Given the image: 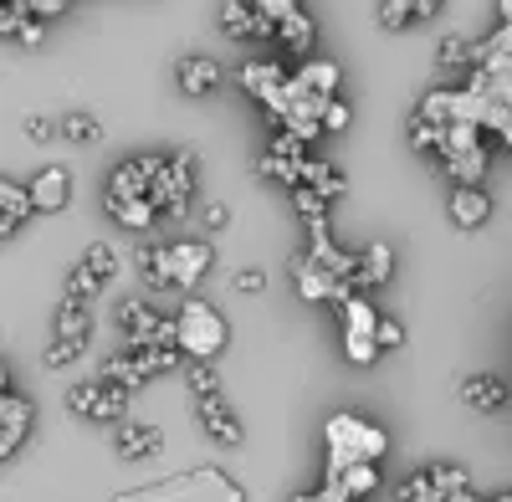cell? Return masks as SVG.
<instances>
[{
  "instance_id": "9c48e42d",
  "label": "cell",
  "mask_w": 512,
  "mask_h": 502,
  "mask_svg": "<svg viewBox=\"0 0 512 502\" xmlns=\"http://www.w3.org/2000/svg\"><path fill=\"white\" fill-rule=\"evenodd\" d=\"M379 318H374V308L364 303V298H349L344 303V354L364 369V364H374L379 359Z\"/></svg>"
},
{
  "instance_id": "83f0119b",
  "label": "cell",
  "mask_w": 512,
  "mask_h": 502,
  "mask_svg": "<svg viewBox=\"0 0 512 502\" xmlns=\"http://www.w3.org/2000/svg\"><path fill=\"white\" fill-rule=\"evenodd\" d=\"M313 36H318V26H313L308 11H297V16H287V21L277 26V41H282L287 52H308V47H313Z\"/></svg>"
},
{
  "instance_id": "b9f144b4",
  "label": "cell",
  "mask_w": 512,
  "mask_h": 502,
  "mask_svg": "<svg viewBox=\"0 0 512 502\" xmlns=\"http://www.w3.org/2000/svg\"><path fill=\"white\" fill-rule=\"evenodd\" d=\"M41 36H47V26H41V16H31V21H26L11 41H16V47H41Z\"/></svg>"
},
{
  "instance_id": "f35d334b",
  "label": "cell",
  "mask_w": 512,
  "mask_h": 502,
  "mask_svg": "<svg viewBox=\"0 0 512 502\" xmlns=\"http://www.w3.org/2000/svg\"><path fill=\"white\" fill-rule=\"evenodd\" d=\"M72 359H82V349H72V344H62V339H52L47 349H41V364H47V369H62V364H72Z\"/></svg>"
},
{
  "instance_id": "4dcf8cb0",
  "label": "cell",
  "mask_w": 512,
  "mask_h": 502,
  "mask_svg": "<svg viewBox=\"0 0 512 502\" xmlns=\"http://www.w3.org/2000/svg\"><path fill=\"white\" fill-rule=\"evenodd\" d=\"M62 139H72V144H98L103 129H98L93 113H67V118H62Z\"/></svg>"
},
{
  "instance_id": "f6af8a7d",
  "label": "cell",
  "mask_w": 512,
  "mask_h": 502,
  "mask_svg": "<svg viewBox=\"0 0 512 502\" xmlns=\"http://www.w3.org/2000/svg\"><path fill=\"white\" fill-rule=\"evenodd\" d=\"M205 226H210V231H226V226H231V211H226L221 200H216V205H205Z\"/></svg>"
},
{
  "instance_id": "4316f807",
  "label": "cell",
  "mask_w": 512,
  "mask_h": 502,
  "mask_svg": "<svg viewBox=\"0 0 512 502\" xmlns=\"http://www.w3.org/2000/svg\"><path fill=\"white\" fill-rule=\"evenodd\" d=\"M303 185H313L323 200H338L349 190V180H344V170L338 164H328V159H308V170H303Z\"/></svg>"
},
{
  "instance_id": "603a6c76",
  "label": "cell",
  "mask_w": 512,
  "mask_h": 502,
  "mask_svg": "<svg viewBox=\"0 0 512 502\" xmlns=\"http://www.w3.org/2000/svg\"><path fill=\"white\" fill-rule=\"evenodd\" d=\"M425 472H431V482H436V492H441L446 502H482V497L472 492V477H466V467L436 462V467H425Z\"/></svg>"
},
{
  "instance_id": "6da1fadb",
  "label": "cell",
  "mask_w": 512,
  "mask_h": 502,
  "mask_svg": "<svg viewBox=\"0 0 512 502\" xmlns=\"http://www.w3.org/2000/svg\"><path fill=\"white\" fill-rule=\"evenodd\" d=\"M323 441H328V482H338L349 467H364V462H379V451L390 446L379 426H364L359 415H333L323 426Z\"/></svg>"
},
{
  "instance_id": "681fc988",
  "label": "cell",
  "mask_w": 512,
  "mask_h": 502,
  "mask_svg": "<svg viewBox=\"0 0 512 502\" xmlns=\"http://www.w3.org/2000/svg\"><path fill=\"white\" fill-rule=\"evenodd\" d=\"M349 502H359V497H349Z\"/></svg>"
},
{
  "instance_id": "52a82bcc",
  "label": "cell",
  "mask_w": 512,
  "mask_h": 502,
  "mask_svg": "<svg viewBox=\"0 0 512 502\" xmlns=\"http://www.w3.org/2000/svg\"><path fill=\"white\" fill-rule=\"evenodd\" d=\"M292 277H297V292H303L308 303H338V308H344V303L354 298V282L338 277V272H328V267L313 262V257H297V262H292Z\"/></svg>"
},
{
  "instance_id": "2e32d148",
  "label": "cell",
  "mask_w": 512,
  "mask_h": 502,
  "mask_svg": "<svg viewBox=\"0 0 512 502\" xmlns=\"http://www.w3.org/2000/svg\"><path fill=\"white\" fill-rule=\"evenodd\" d=\"M175 82H180V93L185 98H205V93H216V82H221V62L216 57H180L175 67Z\"/></svg>"
},
{
  "instance_id": "f1b7e54d",
  "label": "cell",
  "mask_w": 512,
  "mask_h": 502,
  "mask_svg": "<svg viewBox=\"0 0 512 502\" xmlns=\"http://www.w3.org/2000/svg\"><path fill=\"white\" fill-rule=\"evenodd\" d=\"M103 380H113V385H123L128 395H134V390L149 380V374H144V364H139L134 354H113V359L103 364Z\"/></svg>"
},
{
  "instance_id": "277c9868",
  "label": "cell",
  "mask_w": 512,
  "mask_h": 502,
  "mask_svg": "<svg viewBox=\"0 0 512 502\" xmlns=\"http://www.w3.org/2000/svg\"><path fill=\"white\" fill-rule=\"evenodd\" d=\"M190 190H195V154L180 149V154H169V164H164V175H159L149 200L159 205L164 221H185L190 216Z\"/></svg>"
},
{
  "instance_id": "8fae6325",
  "label": "cell",
  "mask_w": 512,
  "mask_h": 502,
  "mask_svg": "<svg viewBox=\"0 0 512 502\" xmlns=\"http://www.w3.org/2000/svg\"><path fill=\"white\" fill-rule=\"evenodd\" d=\"M26 436H31V400H21V395L6 385V395H0V456L11 462Z\"/></svg>"
},
{
  "instance_id": "e0dca14e",
  "label": "cell",
  "mask_w": 512,
  "mask_h": 502,
  "mask_svg": "<svg viewBox=\"0 0 512 502\" xmlns=\"http://www.w3.org/2000/svg\"><path fill=\"white\" fill-rule=\"evenodd\" d=\"M287 82H292V77H287L277 62H246V67H241V88H246L256 103H267V108L282 98Z\"/></svg>"
},
{
  "instance_id": "9a60e30c",
  "label": "cell",
  "mask_w": 512,
  "mask_h": 502,
  "mask_svg": "<svg viewBox=\"0 0 512 502\" xmlns=\"http://www.w3.org/2000/svg\"><path fill=\"white\" fill-rule=\"evenodd\" d=\"M164 446V431L154 421H123L113 426V451L123 456V462H139V456H154Z\"/></svg>"
},
{
  "instance_id": "f546056e",
  "label": "cell",
  "mask_w": 512,
  "mask_h": 502,
  "mask_svg": "<svg viewBox=\"0 0 512 502\" xmlns=\"http://www.w3.org/2000/svg\"><path fill=\"white\" fill-rule=\"evenodd\" d=\"M436 62H441V67H477V41H466V36H446L441 47H436Z\"/></svg>"
},
{
  "instance_id": "ac0fdd59",
  "label": "cell",
  "mask_w": 512,
  "mask_h": 502,
  "mask_svg": "<svg viewBox=\"0 0 512 502\" xmlns=\"http://www.w3.org/2000/svg\"><path fill=\"white\" fill-rule=\"evenodd\" d=\"M487 216H492V195H487L482 185H456V190H451V221H456L461 231L487 226Z\"/></svg>"
},
{
  "instance_id": "bcb514c9",
  "label": "cell",
  "mask_w": 512,
  "mask_h": 502,
  "mask_svg": "<svg viewBox=\"0 0 512 502\" xmlns=\"http://www.w3.org/2000/svg\"><path fill=\"white\" fill-rule=\"evenodd\" d=\"M26 6H31V16H62L72 0H26Z\"/></svg>"
},
{
  "instance_id": "d6986e66",
  "label": "cell",
  "mask_w": 512,
  "mask_h": 502,
  "mask_svg": "<svg viewBox=\"0 0 512 502\" xmlns=\"http://www.w3.org/2000/svg\"><path fill=\"white\" fill-rule=\"evenodd\" d=\"M52 339H62V344H72V349H88L93 344V313H88V303H62L57 308V323H52Z\"/></svg>"
},
{
  "instance_id": "d590c367",
  "label": "cell",
  "mask_w": 512,
  "mask_h": 502,
  "mask_svg": "<svg viewBox=\"0 0 512 502\" xmlns=\"http://www.w3.org/2000/svg\"><path fill=\"white\" fill-rule=\"evenodd\" d=\"M400 502H446V497L436 492V482H431V472H420V477H410V482L400 487Z\"/></svg>"
},
{
  "instance_id": "d4e9b609",
  "label": "cell",
  "mask_w": 512,
  "mask_h": 502,
  "mask_svg": "<svg viewBox=\"0 0 512 502\" xmlns=\"http://www.w3.org/2000/svg\"><path fill=\"white\" fill-rule=\"evenodd\" d=\"M297 88H308V93H318V98H333V88H338V62H328V57H313V62H303L297 67Z\"/></svg>"
},
{
  "instance_id": "ba28073f",
  "label": "cell",
  "mask_w": 512,
  "mask_h": 502,
  "mask_svg": "<svg viewBox=\"0 0 512 502\" xmlns=\"http://www.w3.org/2000/svg\"><path fill=\"white\" fill-rule=\"evenodd\" d=\"M210 262H216V246L210 241H175L164 246V287H195Z\"/></svg>"
},
{
  "instance_id": "30bf717a",
  "label": "cell",
  "mask_w": 512,
  "mask_h": 502,
  "mask_svg": "<svg viewBox=\"0 0 512 502\" xmlns=\"http://www.w3.org/2000/svg\"><path fill=\"white\" fill-rule=\"evenodd\" d=\"M164 164L169 159H159V154H139V159L118 164L113 180H108V195L113 200H149L154 185H159V175H164Z\"/></svg>"
},
{
  "instance_id": "7bdbcfd3",
  "label": "cell",
  "mask_w": 512,
  "mask_h": 502,
  "mask_svg": "<svg viewBox=\"0 0 512 502\" xmlns=\"http://www.w3.org/2000/svg\"><path fill=\"white\" fill-rule=\"evenodd\" d=\"M487 129H492V134H502V144L512 149V108H492V118H487Z\"/></svg>"
},
{
  "instance_id": "c3c4849f",
  "label": "cell",
  "mask_w": 512,
  "mask_h": 502,
  "mask_svg": "<svg viewBox=\"0 0 512 502\" xmlns=\"http://www.w3.org/2000/svg\"><path fill=\"white\" fill-rule=\"evenodd\" d=\"M497 11H502V21L512 26V0H497Z\"/></svg>"
},
{
  "instance_id": "74e56055",
  "label": "cell",
  "mask_w": 512,
  "mask_h": 502,
  "mask_svg": "<svg viewBox=\"0 0 512 502\" xmlns=\"http://www.w3.org/2000/svg\"><path fill=\"white\" fill-rule=\"evenodd\" d=\"M256 11H262L272 26H282L287 16H297V11H303V0H256Z\"/></svg>"
},
{
  "instance_id": "e575fe53",
  "label": "cell",
  "mask_w": 512,
  "mask_h": 502,
  "mask_svg": "<svg viewBox=\"0 0 512 502\" xmlns=\"http://www.w3.org/2000/svg\"><path fill=\"white\" fill-rule=\"evenodd\" d=\"M292 205H297V216H303V221H323V216H328V200H323L313 185H297V190H292Z\"/></svg>"
},
{
  "instance_id": "484cf974",
  "label": "cell",
  "mask_w": 512,
  "mask_h": 502,
  "mask_svg": "<svg viewBox=\"0 0 512 502\" xmlns=\"http://www.w3.org/2000/svg\"><path fill=\"white\" fill-rule=\"evenodd\" d=\"M108 216H113L118 226H128V231H149V226L159 221V205H154V200H113V195H108Z\"/></svg>"
},
{
  "instance_id": "d6a6232c",
  "label": "cell",
  "mask_w": 512,
  "mask_h": 502,
  "mask_svg": "<svg viewBox=\"0 0 512 502\" xmlns=\"http://www.w3.org/2000/svg\"><path fill=\"white\" fill-rule=\"evenodd\" d=\"M374 482H379V472H374V462H364V467H349L338 482H328V487H338L344 497H364V492H374Z\"/></svg>"
},
{
  "instance_id": "4fadbf2b",
  "label": "cell",
  "mask_w": 512,
  "mask_h": 502,
  "mask_svg": "<svg viewBox=\"0 0 512 502\" xmlns=\"http://www.w3.org/2000/svg\"><path fill=\"white\" fill-rule=\"evenodd\" d=\"M67 200H72V170H62V164H47V170L31 180V205H36L41 216H57Z\"/></svg>"
},
{
  "instance_id": "7dc6e473",
  "label": "cell",
  "mask_w": 512,
  "mask_h": 502,
  "mask_svg": "<svg viewBox=\"0 0 512 502\" xmlns=\"http://www.w3.org/2000/svg\"><path fill=\"white\" fill-rule=\"evenodd\" d=\"M236 287H241V292H262V287H267V272H256V267H246V272L236 277Z\"/></svg>"
},
{
  "instance_id": "8d00e7d4",
  "label": "cell",
  "mask_w": 512,
  "mask_h": 502,
  "mask_svg": "<svg viewBox=\"0 0 512 502\" xmlns=\"http://www.w3.org/2000/svg\"><path fill=\"white\" fill-rule=\"evenodd\" d=\"M139 272L149 287H164V246H144L139 251Z\"/></svg>"
},
{
  "instance_id": "1f68e13d",
  "label": "cell",
  "mask_w": 512,
  "mask_h": 502,
  "mask_svg": "<svg viewBox=\"0 0 512 502\" xmlns=\"http://www.w3.org/2000/svg\"><path fill=\"white\" fill-rule=\"evenodd\" d=\"M410 21H420L415 0H379V26H384V31H400V26H410Z\"/></svg>"
},
{
  "instance_id": "cb8c5ba5",
  "label": "cell",
  "mask_w": 512,
  "mask_h": 502,
  "mask_svg": "<svg viewBox=\"0 0 512 502\" xmlns=\"http://www.w3.org/2000/svg\"><path fill=\"white\" fill-rule=\"evenodd\" d=\"M303 170H308V159H292V154H277V149H267L262 159H256V175L277 180V185H287V190L303 185Z\"/></svg>"
},
{
  "instance_id": "ab89813d",
  "label": "cell",
  "mask_w": 512,
  "mask_h": 502,
  "mask_svg": "<svg viewBox=\"0 0 512 502\" xmlns=\"http://www.w3.org/2000/svg\"><path fill=\"white\" fill-rule=\"evenodd\" d=\"M374 339H379V349H400V344H405L400 318H379V333H374Z\"/></svg>"
},
{
  "instance_id": "3957f363",
  "label": "cell",
  "mask_w": 512,
  "mask_h": 502,
  "mask_svg": "<svg viewBox=\"0 0 512 502\" xmlns=\"http://www.w3.org/2000/svg\"><path fill=\"white\" fill-rule=\"evenodd\" d=\"M180 349H185L195 364H210V359L226 349V323H221V313L210 308V303L190 298V303L180 308Z\"/></svg>"
},
{
  "instance_id": "5b68a950",
  "label": "cell",
  "mask_w": 512,
  "mask_h": 502,
  "mask_svg": "<svg viewBox=\"0 0 512 502\" xmlns=\"http://www.w3.org/2000/svg\"><path fill=\"white\" fill-rule=\"evenodd\" d=\"M67 405L77 410V415H88V421H98V426H123L128 421V390L123 385H113V380H88V385H77L72 395H67Z\"/></svg>"
},
{
  "instance_id": "ee69618b",
  "label": "cell",
  "mask_w": 512,
  "mask_h": 502,
  "mask_svg": "<svg viewBox=\"0 0 512 502\" xmlns=\"http://www.w3.org/2000/svg\"><path fill=\"white\" fill-rule=\"evenodd\" d=\"M52 134H62V129H52V118H26V139L31 144H47Z\"/></svg>"
},
{
  "instance_id": "8992f818",
  "label": "cell",
  "mask_w": 512,
  "mask_h": 502,
  "mask_svg": "<svg viewBox=\"0 0 512 502\" xmlns=\"http://www.w3.org/2000/svg\"><path fill=\"white\" fill-rule=\"evenodd\" d=\"M113 277H118V251L98 241V246H88V257L72 267V277H67V298H72V303H93Z\"/></svg>"
},
{
  "instance_id": "836d02e7",
  "label": "cell",
  "mask_w": 512,
  "mask_h": 502,
  "mask_svg": "<svg viewBox=\"0 0 512 502\" xmlns=\"http://www.w3.org/2000/svg\"><path fill=\"white\" fill-rule=\"evenodd\" d=\"M185 380H190V395H200V400H216L221 395V374L210 369V364H190Z\"/></svg>"
},
{
  "instance_id": "ffe728a7",
  "label": "cell",
  "mask_w": 512,
  "mask_h": 502,
  "mask_svg": "<svg viewBox=\"0 0 512 502\" xmlns=\"http://www.w3.org/2000/svg\"><path fill=\"white\" fill-rule=\"evenodd\" d=\"M395 272V251L384 246V241H369L359 251V262H354V287H384Z\"/></svg>"
},
{
  "instance_id": "44dd1931",
  "label": "cell",
  "mask_w": 512,
  "mask_h": 502,
  "mask_svg": "<svg viewBox=\"0 0 512 502\" xmlns=\"http://www.w3.org/2000/svg\"><path fill=\"white\" fill-rule=\"evenodd\" d=\"M461 405L497 415V410L507 405V385L497 380V374H472V380H461Z\"/></svg>"
},
{
  "instance_id": "7a4b0ae2",
  "label": "cell",
  "mask_w": 512,
  "mask_h": 502,
  "mask_svg": "<svg viewBox=\"0 0 512 502\" xmlns=\"http://www.w3.org/2000/svg\"><path fill=\"white\" fill-rule=\"evenodd\" d=\"M436 159H441V170L456 185H482V175H487V139H482V129L477 123H451Z\"/></svg>"
},
{
  "instance_id": "5bb4252c",
  "label": "cell",
  "mask_w": 512,
  "mask_h": 502,
  "mask_svg": "<svg viewBox=\"0 0 512 502\" xmlns=\"http://www.w3.org/2000/svg\"><path fill=\"white\" fill-rule=\"evenodd\" d=\"M200 426H205V436L216 441V446H241L246 441V426H241V415L216 395V400H200Z\"/></svg>"
},
{
  "instance_id": "7402d4cb",
  "label": "cell",
  "mask_w": 512,
  "mask_h": 502,
  "mask_svg": "<svg viewBox=\"0 0 512 502\" xmlns=\"http://www.w3.org/2000/svg\"><path fill=\"white\" fill-rule=\"evenodd\" d=\"M31 211H36V205H31V185H16V180L0 185V236L11 241Z\"/></svg>"
},
{
  "instance_id": "7c38bea8",
  "label": "cell",
  "mask_w": 512,
  "mask_h": 502,
  "mask_svg": "<svg viewBox=\"0 0 512 502\" xmlns=\"http://www.w3.org/2000/svg\"><path fill=\"white\" fill-rule=\"evenodd\" d=\"M221 31L236 36V41H262V36H277V26L256 11V0H221Z\"/></svg>"
},
{
  "instance_id": "60d3db41",
  "label": "cell",
  "mask_w": 512,
  "mask_h": 502,
  "mask_svg": "<svg viewBox=\"0 0 512 502\" xmlns=\"http://www.w3.org/2000/svg\"><path fill=\"white\" fill-rule=\"evenodd\" d=\"M323 129H328V134H344V129H349V103H338V98H333L328 113H323Z\"/></svg>"
}]
</instances>
